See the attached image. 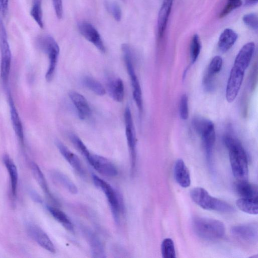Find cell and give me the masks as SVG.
Here are the masks:
<instances>
[{
	"mask_svg": "<svg viewBox=\"0 0 258 258\" xmlns=\"http://www.w3.org/2000/svg\"><path fill=\"white\" fill-rule=\"evenodd\" d=\"M254 49V43L248 42L242 47L236 56L226 89V98L229 103L232 102L238 93L245 71L250 63Z\"/></svg>",
	"mask_w": 258,
	"mask_h": 258,
	"instance_id": "obj_1",
	"label": "cell"
},
{
	"mask_svg": "<svg viewBox=\"0 0 258 258\" xmlns=\"http://www.w3.org/2000/svg\"><path fill=\"white\" fill-rule=\"evenodd\" d=\"M229 152V160L234 177L239 181L247 180L248 158L241 143L232 136L227 135L223 139Z\"/></svg>",
	"mask_w": 258,
	"mask_h": 258,
	"instance_id": "obj_2",
	"label": "cell"
},
{
	"mask_svg": "<svg viewBox=\"0 0 258 258\" xmlns=\"http://www.w3.org/2000/svg\"><path fill=\"white\" fill-rule=\"evenodd\" d=\"M192 227L198 236L207 240L220 239L225 233V228L223 222L211 218L195 217L192 221Z\"/></svg>",
	"mask_w": 258,
	"mask_h": 258,
	"instance_id": "obj_3",
	"label": "cell"
},
{
	"mask_svg": "<svg viewBox=\"0 0 258 258\" xmlns=\"http://www.w3.org/2000/svg\"><path fill=\"white\" fill-rule=\"evenodd\" d=\"M192 200L202 208L223 213H232L234 208L227 202L211 196L202 187H195L190 192Z\"/></svg>",
	"mask_w": 258,
	"mask_h": 258,
	"instance_id": "obj_4",
	"label": "cell"
},
{
	"mask_svg": "<svg viewBox=\"0 0 258 258\" xmlns=\"http://www.w3.org/2000/svg\"><path fill=\"white\" fill-rule=\"evenodd\" d=\"M121 50L126 70L133 90V96L140 115L143 112V99L141 86L137 76L134 64L133 50L128 44L121 45Z\"/></svg>",
	"mask_w": 258,
	"mask_h": 258,
	"instance_id": "obj_5",
	"label": "cell"
},
{
	"mask_svg": "<svg viewBox=\"0 0 258 258\" xmlns=\"http://www.w3.org/2000/svg\"><path fill=\"white\" fill-rule=\"evenodd\" d=\"M36 45L48 56L49 65L45 74V79L47 82H50L54 77L57 66L59 53V46L55 39L48 35L38 37Z\"/></svg>",
	"mask_w": 258,
	"mask_h": 258,
	"instance_id": "obj_6",
	"label": "cell"
},
{
	"mask_svg": "<svg viewBox=\"0 0 258 258\" xmlns=\"http://www.w3.org/2000/svg\"><path fill=\"white\" fill-rule=\"evenodd\" d=\"M191 124L195 131L201 138L207 158L210 160L216 139L213 122L209 119L196 116L193 118Z\"/></svg>",
	"mask_w": 258,
	"mask_h": 258,
	"instance_id": "obj_7",
	"label": "cell"
},
{
	"mask_svg": "<svg viewBox=\"0 0 258 258\" xmlns=\"http://www.w3.org/2000/svg\"><path fill=\"white\" fill-rule=\"evenodd\" d=\"M92 179L95 186L104 193L114 220L116 223H118L121 209L119 197L112 186L102 179L96 175H93Z\"/></svg>",
	"mask_w": 258,
	"mask_h": 258,
	"instance_id": "obj_8",
	"label": "cell"
},
{
	"mask_svg": "<svg viewBox=\"0 0 258 258\" xmlns=\"http://www.w3.org/2000/svg\"><path fill=\"white\" fill-rule=\"evenodd\" d=\"M124 118L125 136L130 155L131 170L133 172L136 168L137 161V139L131 110L128 105L124 109Z\"/></svg>",
	"mask_w": 258,
	"mask_h": 258,
	"instance_id": "obj_9",
	"label": "cell"
},
{
	"mask_svg": "<svg viewBox=\"0 0 258 258\" xmlns=\"http://www.w3.org/2000/svg\"><path fill=\"white\" fill-rule=\"evenodd\" d=\"M1 53V77L5 85L8 84L12 60V54L6 29H0Z\"/></svg>",
	"mask_w": 258,
	"mask_h": 258,
	"instance_id": "obj_10",
	"label": "cell"
},
{
	"mask_svg": "<svg viewBox=\"0 0 258 258\" xmlns=\"http://www.w3.org/2000/svg\"><path fill=\"white\" fill-rule=\"evenodd\" d=\"M85 158L98 172L103 175L114 177L118 174L115 166L104 157L90 153Z\"/></svg>",
	"mask_w": 258,
	"mask_h": 258,
	"instance_id": "obj_11",
	"label": "cell"
},
{
	"mask_svg": "<svg viewBox=\"0 0 258 258\" xmlns=\"http://www.w3.org/2000/svg\"><path fill=\"white\" fill-rule=\"evenodd\" d=\"M78 29L81 35L102 52H105V47L97 29L90 23H79Z\"/></svg>",
	"mask_w": 258,
	"mask_h": 258,
	"instance_id": "obj_12",
	"label": "cell"
},
{
	"mask_svg": "<svg viewBox=\"0 0 258 258\" xmlns=\"http://www.w3.org/2000/svg\"><path fill=\"white\" fill-rule=\"evenodd\" d=\"M27 230L29 235L41 247L51 252H55V248L47 234L38 226L28 224Z\"/></svg>",
	"mask_w": 258,
	"mask_h": 258,
	"instance_id": "obj_13",
	"label": "cell"
},
{
	"mask_svg": "<svg viewBox=\"0 0 258 258\" xmlns=\"http://www.w3.org/2000/svg\"><path fill=\"white\" fill-rule=\"evenodd\" d=\"M234 236L244 242L253 243L257 240V226L255 224H245L234 226L231 230Z\"/></svg>",
	"mask_w": 258,
	"mask_h": 258,
	"instance_id": "obj_14",
	"label": "cell"
},
{
	"mask_svg": "<svg viewBox=\"0 0 258 258\" xmlns=\"http://www.w3.org/2000/svg\"><path fill=\"white\" fill-rule=\"evenodd\" d=\"M69 97L75 106L79 118L85 120L91 114L90 105L85 97L76 91H70Z\"/></svg>",
	"mask_w": 258,
	"mask_h": 258,
	"instance_id": "obj_15",
	"label": "cell"
},
{
	"mask_svg": "<svg viewBox=\"0 0 258 258\" xmlns=\"http://www.w3.org/2000/svg\"><path fill=\"white\" fill-rule=\"evenodd\" d=\"M55 144L61 155L73 168L80 175L84 176L85 171L78 157L59 141L56 140Z\"/></svg>",
	"mask_w": 258,
	"mask_h": 258,
	"instance_id": "obj_16",
	"label": "cell"
},
{
	"mask_svg": "<svg viewBox=\"0 0 258 258\" xmlns=\"http://www.w3.org/2000/svg\"><path fill=\"white\" fill-rule=\"evenodd\" d=\"M174 174L176 182L182 187L190 185L191 179L188 169L182 159L176 160L174 168Z\"/></svg>",
	"mask_w": 258,
	"mask_h": 258,
	"instance_id": "obj_17",
	"label": "cell"
},
{
	"mask_svg": "<svg viewBox=\"0 0 258 258\" xmlns=\"http://www.w3.org/2000/svg\"><path fill=\"white\" fill-rule=\"evenodd\" d=\"M3 160L10 175L12 198L15 200L18 184V170L15 163L8 154L4 155Z\"/></svg>",
	"mask_w": 258,
	"mask_h": 258,
	"instance_id": "obj_18",
	"label": "cell"
},
{
	"mask_svg": "<svg viewBox=\"0 0 258 258\" xmlns=\"http://www.w3.org/2000/svg\"><path fill=\"white\" fill-rule=\"evenodd\" d=\"M173 0H163L160 9L157 21L158 34L159 38L163 37L171 11Z\"/></svg>",
	"mask_w": 258,
	"mask_h": 258,
	"instance_id": "obj_19",
	"label": "cell"
},
{
	"mask_svg": "<svg viewBox=\"0 0 258 258\" xmlns=\"http://www.w3.org/2000/svg\"><path fill=\"white\" fill-rule=\"evenodd\" d=\"M108 92L114 101L120 102L124 98V87L123 83L119 78H109L107 83Z\"/></svg>",
	"mask_w": 258,
	"mask_h": 258,
	"instance_id": "obj_20",
	"label": "cell"
},
{
	"mask_svg": "<svg viewBox=\"0 0 258 258\" xmlns=\"http://www.w3.org/2000/svg\"><path fill=\"white\" fill-rule=\"evenodd\" d=\"M9 102L10 109L11 119L14 130L17 137L20 141L23 142L24 140L23 125L11 94H9Z\"/></svg>",
	"mask_w": 258,
	"mask_h": 258,
	"instance_id": "obj_21",
	"label": "cell"
},
{
	"mask_svg": "<svg viewBox=\"0 0 258 258\" xmlns=\"http://www.w3.org/2000/svg\"><path fill=\"white\" fill-rule=\"evenodd\" d=\"M237 39V34L230 28L225 29L221 34L218 41V48L222 52L230 49Z\"/></svg>",
	"mask_w": 258,
	"mask_h": 258,
	"instance_id": "obj_22",
	"label": "cell"
},
{
	"mask_svg": "<svg viewBox=\"0 0 258 258\" xmlns=\"http://www.w3.org/2000/svg\"><path fill=\"white\" fill-rule=\"evenodd\" d=\"M235 188L241 198L257 199V186L247 180H238L235 185Z\"/></svg>",
	"mask_w": 258,
	"mask_h": 258,
	"instance_id": "obj_23",
	"label": "cell"
},
{
	"mask_svg": "<svg viewBox=\"0 0 258 258\" xmlns=\"http://www.w3.org/2000/svg\"><path fill=\"white\" fill-rule=\"evenodd\" d=\"M30 167L34 178L49 199L55 201V199L49 190L46 179L39 167L34 162L31 163Z\"/></svg>",
	"mask_w": 258,
	"mask_h": 258,
	"instance_id": "obj_24",
	"label": "cell"
},
{
	"mask_svg": "<svg viewBox=\"0 0 258 258\" xmlns=\"http://www.w3.org/2000/svg\"><path fill=\"white\" fill-rule=\"evenodd\" d=\"M87 235L92 257H105L106 255L104 246L99 238L94 233L90 231L88 232Z\"/></svg>",
	"mask_w": 258,
	"mask_h": 258,
	"instance_id": "obj_25",
	"label": "cell"
},
{
	"mask_svg": "<svg viewBox=\"0 0 258 258\" xmlns=\"http://www.w3.org/2000/svg\"><path fill=\"white\" fill-rule=\"evenodd\" d=\"M47 210L51 216L65 229L74 231V225L68 216L60 210L53 207L47 206Z\"/></svg>",
	"mask_w": 258,
	"mask_h": 258,
	"instance_id": "obj_26",
	"label": "cell"
},
{
	"mask_svg": "<svg viewBox=\"0 0 258 258\" xmlns=\"http://www.w3.org/2000/svg\"><path fill=\"white\" fill-rule=\"evenodd\" d=\"M236 205L242 212L252 215L258 213L257 199L241 198L237 200Z\"/></svg>",
	"mask_w": 258,
	"mask_h": 258,
	"instance_id": "obj_27",
	"label": "cell"
},
{
	"mask_svg": "<svg viewBox=\"0 0 258 258\" xmlns=\"http://www.w3.org/2000/svg\"><path fill=\"white\" fill-rule=\"evenodd\" d=\"M52 178L70 192L73 194L78 193V188L74 183L64 174L57 171L51 173Z\"/></svg>",
	"mask_w": 258,
	"mask_h": 258,
	"instance_id": "obj_28",
	"label": "cell"
},
{
	"mask_svg": "<svg viewBox=\"0 0 258 258\" xmlns=\"http://www.w3.org/2000/svg\"><path fill=\"white\" fill-rule=\"evenodd\" d=\"M82 83L86 88L97 95L103 96L105 94V89L103 85L97 80L91 77H83Z\"/></svg>",
	"mask_w": 258,
	"mask_h": 258,
	"instance_id": "obj_29",
	"label": "cell"
},
{
	"mask_svg": "<svg viewBox=\"0 0 258 258\" xmlns=\"http://www.w3.org/2000/svg\"><path fill=\"white\" fill-rule=\"evenodd\" d=\"M223 59L220 56H216L212 58L208 67L205 77L214 80L215 76L221 70Z\"/></svg>",
	"mask_w": 258,
	"mask_h": 258,
	"instance_id": "obj_30",
	"label": "cell"
},
{
	"mask_svg": "<svg viewBox=\"0 0 258 258\" xmlns=\"http://www.w3.org/2000/svg\"><path fill=\"white\" fill-rule=\"evenodd\" d=\"M30 15L38 25L41 28H43L44 24L41 0H33V4L30 10Z\"/></svg>",
	"mask_w": 258,
	"mask_h": 258,
	"instance_id": "obj_31",
	"label": "cell"
},
{
	"mask_svg": "<svg viewBox=\"0 0 258 258\" xmlns=\"http://www.w3.org/2000/svg\"><path fill=\"white\" fill-rule=\"evenodd\" d=\"M161 253L164 258L176 257L174 242L171 238H167L163 240L161 244Z\"/></svg>",
	"mask_w": 258,
	"mask_h": 258,
	"instance_id": "obj_32",
	"label": "cell"
},
{
	"mask_svg": "<svg viewBox=\"0 0 258 258\" xmlns=\"http://www.w3.org/2000/svg\"><path fill=\"white\" fill-rule=\"evenodd\" d=\"M201 49V43L199 36L198 34H195L192 37L190 45V56L192 64L198 59Z\"/></svg>",
	"mask_w": 258,
	"mask_h": 258,
	"instance_id": "obj_33",
	"label": "cell"
},
{
	"mask_svg": "<svg viewBox=\"0 0 258 258\" xmlns=\"http://www.w3.org/2000/svg\"><path fill=\"white\" fill-rule=\"evenodd\" d=\"M69 139L73 144L79 151V152L85 157L90 153V151L82 141L74 134H69Z\"/></svg>",
	"mask_w": 258,
	"mask_h": 258,
	"instance_id": "obj_34",
	"label": "cell"
},
{
	"mask_svg": "<svg viewBox=\"0 0 258 258\" xmlns=\"http://www.w3.org/2000/svg\"><path fill=\"white\" fill-rule=\"evenodd\" d=\"M179 112L181 119L186 120L188 118V97L186 94H183L181 96L179 102Z\"/></svg>",
	"mask_w": 258,
	"mask_h": 258,
	"instance_id": "obj_35",
	"label": "cell"
},
{
	"mask_svg": "<svg viewBox=\"0 0 258 258\" xmlns=\"http://www.w3.org/2000/svg\"><path fill=\"white\" fill-rule=\"evenodd\" d=\"M107 11L116 21L121 19L122 13L120 7L114 2H107L105 4Z\"/></svg>",
	"mask_w": 258,
	"mask_h": 258,
	"instance_id": "obj_36",
	"label": "cell"
},
{
	"mask_svg": "<svg viewBox=\"0 0 258 258\" xmlns=\"http://www.w3.org/2000/svg\"><path fill=\"white\" fill-rule=\"evenodd\" d=\"M242 5L241 0H228V2L220 14V17L223 18L229 14L233 10L239 8Z\"/></svg>",
	"mask_w": 258,
	"mask_h": 258,
	"instance_id": "obj_37",
	"label": "cell"
},
{
	"mask_svg": "<svg viewBox=\"0 0 258 258\" xmlns=\"http://www.w3.org/2000/svg\"><path fill=\"white\" fill-rule=\"evenodd\" d=\"M242 20L244 24L249 28L253 30L257 29V17L255 14L250 13L245 15Z\"/></svg>",
	"mask_w": 258,
	"mask_h": 258,
	"instance_id": "obj_38",
	"label": "cell"
},
{
	"mask_svg": "<svg viewBox=\"0 0 258 258\" xmlns=\"http://www.w3.org/2000/svg\"><path fill=\"white\" fill-rule=\"evenodd\" d=\"M55 15L58 19H61L63 15L62 0H52Z\"/></svg>",
	"mask_w": 258,
	"mask_h": 258,
	"instance_id": "obj_39",
	"label": "cell"
},
{
	"mask_svg": "<svg viewBox=\"0 0 258 258\" xmlns=\"http://www.w3.org/2000/svg\"><path fill=\"white\" fill-rule=\"evenodd\" d=\"M9 0H0V13L5 17L8 13L9 9Z\"/></svg>",
	"mask_w": 258,
	"mask_h": 258,
	"instance_id": "obj_40",
	"label": "cell"
},
{
	"mask_svg": "<svg viewBox=\"0 0 258 258\" xmlns=\"http://www.w3.org/2000/svg\"><path fill=\"white\" fill-rule=\"evenodd\" d=\"M258 0H245V4L247 6H250L257 3Z\"/></svg>",
	"mask_w": 258,
	"mask_h": 258,
	"instance_id": "obj_41",
	"label": "cell"
}]
</instances>
